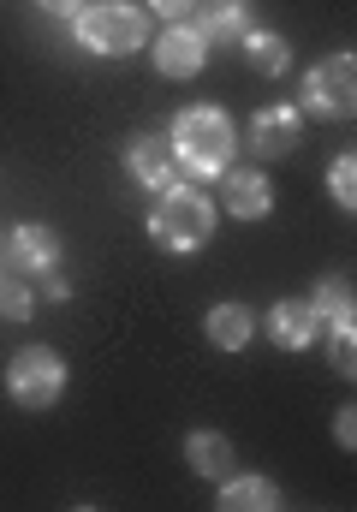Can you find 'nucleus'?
Returning <instances> with one entry per match:
<instances>
[{
    "label": "nucleus",
    "instance_id": "obj_18",
    "mask_svg": "<svg viewBox=\"0 0 357 512\" xmlns=\"http://www.w3.org/2000/svg\"><path fill=\"white\" fill-rule=\"evenodd\" d=\"M328 197L352 215L357 209V161L352 155H334V167H328Z\"/></svg>",
    "mask_w": 357,
    "mask_h": 512
},
{
    "label": "nucleus",
    "instance_id": "obj_15",
    "mask_svg": "<svg viewBox=\"0 0 357 512\" xmlns=\"http://www.w3.org/2000/svg\"><path fill=\"white\" fill-rule=\"evenodd\" d=\"M244 30H250V0H203V18H197L203 42H238Z\"/></svg>",
    "mask_w": 357,
    "mask_h": 512
},
{
    "label": "nucleus",
    "instance_id": "obj_20",
    "mask_svg": "<svg viewBox=\"0 0 357 512\" xmlns=\"http://www.w3.org/2000/svg\"><path fill=\"white\" fill-rule=\"evenodd\" d=\"M30 310H36V292H30V286H18V280H6V274H0V316H12V322H24V316H30Z\"/></svg>",
    "mask_w": 357,
    "mask_h": 512
},
{
    "label": "nucleus",
    "instance_id": "obj_24",
    "mask_svg": "<svg viewBox=\"0 0 357 512\" xmlns=\"http://www.w3.org/2000/svg\"><path fill=\"white\" fill-rule=\"evenodd\" d=\"M42 292H48L54 304H66V298H72V286H66V280H54V274H42Z\"/></svg>",
    "mask_w": 357,
    "mask_h": 512
},
{
    "label": "nucleus",
    "instance_id": "obj_22",
    "mask_svg": "<svg viewBox=\"0 0 357 512\" xmlns=\"http://www.w3.org/2000/svg\"><path fill=\"white\" fill-rule=\"evenodd\" d=\"M334 441H340L346 453H352V447H357V411H352V405H346V411L334 417Z\"/></svg>",
    "mask_w": 357,
    "mask_h": 512
},
{
    "label": "nucleus",
    "instance_id": "obj_19",
    "mask_svg": "<svg viewBox=\"0 0 357 512\" xmlns=\"http://www.w3.org/2000/svg\"><path fill=\"white\" fill-rule=\"evenodd\" d=\"M328 358H334V370L352 382V370H357V334H352V322H328Z\"/></svg>",
    "mask_w": 357,
    "mask_h": 512
},
{
    "label": "nucleus",
    "instance_id": "obj_13",
    "mask_svg": "<svg viewBox=\"0 0 357 512\" xmlns=\"http://www.w3.org/2000/svg\"><path fill=\"white\" fill-rule=\"evenodd\" d=\"M238 48H244V60H250L256 78H286L292 72V42L280 30H244Z\"/></svg>",
    "mask_w": 357,
    "mask_h": 512
},
{
    "label": "nucleus",
    "instance_id": "obj_23",
    "mask_svg": "<svg viewBox=\"0 0 357 512\" xmlns=\"http://www.w3.org/2000/svg\"><path fill=\"white\" fill-rule=\"evenodd\" d=\"M36 6H42L48 18H78V12H84V0H36Z\"/></svg>",
    "mask_w": 357,
    "mask_h": 512
},
{
    "label": "nucleus",
    "instance_id": "obj_25",
    "mask_svg": "<svg viewBox=\"0 0 357 512\" xmlns=\"http://www.w3.org/2000/svg\"><path fill=\"white\" fill-rule=\"evenodd\" d=\"M0 274H6V251H0Z\"/></svg>",
    "mask_w": 357,
    "mask_h": 512
},
{
    "label": "nucleus",
    "instance_id": "obj_4",
    "mask_svg": "<svg viewBox=\"0 0 357 512\" xmlns=\"http://www.w3.org/2000/svg\"><path fill=\"white\" fill-rule=\"evenodd\" d=\"M6 393H12V405H24V411H48V405L66 393V364H60V352H54V346H18L12 364H6Z\"/></svg>",
    "mask_w": 357,
    "mask_h": 512
},
{
    "label": "nucleus",
    "instance_id": "obj_21",
    "mask_svg": "<svg viewBox=\"0 0 357 512\" xmlns=\"http://www.w3.org/2000/svg\"><path fill=\"white\" fill-rule=\"evenodd\" d=\"M155 6V18H167V24H185L191 12H197V0H149Z\"/></svg>",
    "mask_w": 357,
    "mask_h": 512
},
{
    "label": "nucleus",
    "instance_id": "obj_10",
    "mask_svg": "<svg viewBox=\"0 0 357 512\" xmlns=\"http://www.w3.org/2000/svg\"><path fill=\"white\" fill-rule=\"evenodd\" d=\"M221 179H227V215H238V221H262V215L274 209L268 173H256V167H227Z\"/></svg>",
    "mask_w": 357,
    "mask_h": 512
},
{
    "label": "nucleus",
    "instance_id": "obj_6",
    "mask_svg": "<svg viewBox=\"0 0 357 512\" xmlns=\"http://www.w3.org/2000/svg\"><path fill=\"white\" fill-rule=\"evenodd\" d=\"M209 60V42L197 36V24H167L155 36V72L161 78H197Z\"/></svg>",
    "mask_w": 357,
    "mask_h": 512
},
{
    "label": "nucleus",
    "instance_id": "obj_3",
    "mask_svg": "<svg viewBox=\"0 0 357 512\" xmlns=\"http://www.w3.org/2000/svg\"><path fill=\"white\" fill-rule=\"evenodd\" d=\"M72 24H78V42H84L90 54H137L143 36H149V18H143L131 0H96V6H84Z\"/></svg>",
    "mask_w": 357,
    "mask_h": 512
},
{
    "label": "nucleus",
    "instance_id": "obj_16",
    "mask_svg": "<svg viewBox=\"0 0 357 512\" xmlns=\"http://www.w3.org/2000/svg\"><path fill=\"white\" fill-rule=\"evenodd\" d=\"M203 334L221 346V352H238V346H250V334H256V316H250V304H215L209 310V322H203Z\"/></svg>",
    "mask_w": 357,
    "mask_h": 512
},
{
    "label": "nucleus",
    "instance_id": "obj_11",
    "mask_svg": "<svg viewBox=\"0 0 357 512\" xmlns=\"http://www.w3.org/2000/svg\"><path fill=\"white\" fill-rule=\"evenodd\" d=\"M173 167H179V155L167 137H131L125 143V173L137 185H173Z\"/></svg>",
    "mask_w": 357,
    "mask_h": 512
},
{
    "label": "nucleus",
    "instance_id": "obj_2",
    "mask_svg": "<svg viewBox=\"0 0 357 512\" xmlns=\"http://www.w3.org/2000/svg\"><path fill=\"white\" fill-rule=\"evenodd\" d=\"M161 191H167V197H161L155 215H149V239L173 256L203 251L209 233H215V203H209L203 191H191V185H161Z\"/></svg>",
    "mask_w": 357,
    "mask_h": 512
},
{
    "label": "nucleus",
    "instance_id": "obj_5",
    "mask_svg": "<svg viewBox=\"0 0 357 512\" xmlns=\"http://www.w3.org/2000/svg\"><path fill=\"white\" fill-rule=\"evenodd\" d=\"M357 108V60L352 54H328L304 72V114L316 120H352Z\"/></svg>",
    "mask_w": 357,
    "mask_h": 512
},
{
    "label": "nucleus",
    "instance_id": "obj_17",
    "mask_svg": "<svg viewBox=\"0 0 357 512\" xmlns=\"http://www.w3.org/2000/svg\"><path fill=\"white\" fill-rule=\"evenodd\" d=\"M310 310L322 322H352V280L346 274H322L316 292H310Z\"/></svg>",
    "mask_w": 357,
    "mask_h": 512
},
{
    "label": "nucleus",
    "instance_id": "obj_7",
    "mask_svg": "<svg viewBox=\"0 0 357 512\" xmlns=\"http://www.w3.org/2000/svg\"><path fill=\"white\" fill-rule=\"evenodd\" d=\"M6 262L18 268V274H54L60 268V233L54 227H42V221H24V227H12V239H6Z\"/></svg>",
    "mask_w": 357,
    "mask_h": 512
},
{
    "label": "nucleus",
    "instance_id": "obj_14",
    "mask_svg": "<svg viewBox=\"0 0 357 512\" xmlns=\"http://www.w3.org/2000/svg\"><path fill=\"white\" fill-rule=\"evenodd\" d=\"M185 465H191L197 477H215V483H221V477L233 471V441L215 435V429H191V435H185Z\"/></svg>",
    "mask_w": 357,
    "mask_h": 512
},
{
    "label": "nucleus",
    "instance_id": "obj_12",
    "mask_svg": "<svg viewBox=\"0 0 357 512\" xmlns=\"http://www.w3.org/2000/svg\"><path fill=\"white\" fill-rule=\"evenodd\" d=\"M221 507L227 512H274L286 507V495L274 489V477H262V471H250V477H221Z\"/></svg>",
    "mask_w": 357,
    "mask_h": 512
},
{
    "label": "nucleus",
    "instance_id": "obj_9",
    "mask_svg": "<svg viewBox=\"0 0 357 512\" xmlns=\"http://www.w3.org/2000/svg\"><path fill=\"white\" fill-rule=\"evenodd\" d=\"M316 334H322V316L310 310V298H280V304L268 310V340H274L280 352H304Z\"/></svg>",
    "mask_w": 357,
    "mask_h": 512
},
{
    "label": "nucleus",
    "instance_id": "obj_1",
    "mask_svg": "<svg viewBox=\"0 0 357 512\" xmlns=\"http://www.w3.org/2000/svg\"><path fill=\"white\" fill-rule=\"evenodd\" d=\"M173 155H179V167H191L197 179H221L227 167H233V120L221 114V108H185L179 120H173Z\"/></svg>",
    "mask_w": 357,
    "mask_h": 512
},
{
    "label": "nucleus",
    "instance_id": "obj_8",
    "mask_svg": "<svg viewBox=\"0 0 357 512\" xmlns=\"http://www.w3.org/2000/svg\"><path fill=\"white\" fill-rule=\"evenodd\" d=\"M304 143V120H298V108H286V102H274V108H262L256 120H250V149L262 155V161H280V155H292Z\"/></svg>",
    "mask_w": 357,
    "mask_h": 512
}]
</instances>
